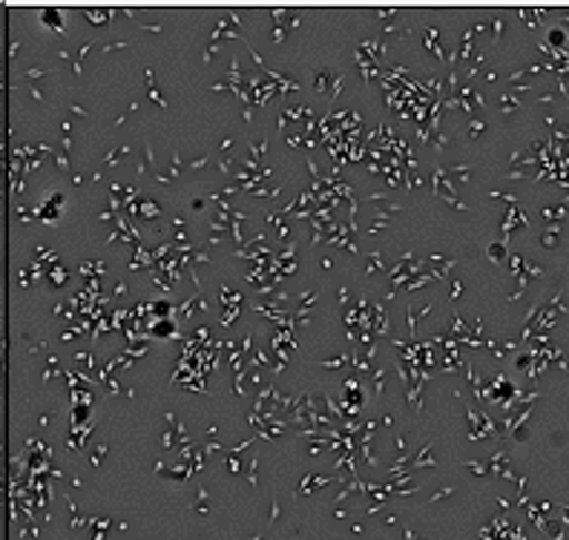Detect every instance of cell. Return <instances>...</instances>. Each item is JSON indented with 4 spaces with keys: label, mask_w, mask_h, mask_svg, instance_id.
Segmentation results:
<instances>
[{
    "label": "cell",
    "mask_w": 569,
    "mask_h": 540,
    "mask_svg": "<svg viewBox=\"0 0 569 540\" xmlns=\"http://www.w3.org/2000/svg\"><path fill=\"white\" fill-rule=\"evenodd\" d=\"M63 18H67V12H58V9H43L41 12V21L47 23L49 29H58V32H61Z\"/></svg>",
    "instance_id": "1"
}]
</instances>
